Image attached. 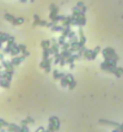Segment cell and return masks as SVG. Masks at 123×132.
<instances>
[{"label": "cell", "instance_id": "5b68a950", "mask_svg": "<svg viewBox=\"0 0 123 132\" xmlns=\"http://www.w3.org/2000/svg\"><path fill=\"white\" fill-rule=\"evenodd\" d=\"M116 52H115V49L114 48H111V47H108V48H104V49H102V54H103V58L105 59V58H108V56H111L112 54H115Z\"/></svg>", "mask_w": 123, "mask_h": 132}, {"label": "cell", "instance_id": "f546056e", "mask_svg": "<svg viewBox=\"0 0 123 132\" xmlns=\"http://www.w3.org/2000/svg\"><path fill=\"white\" fill-rule=\"evenodd\" d=\"M43 59H48L49 56H50V53H49V48H44L43 49Z\"/></svg>", "mask_w": 123, "mask_h": 132}, {"label": "cell", "instance_id": "83f0119b", "mask_svg": "<svg viewBox=\"0 0 123 132\" xmlns=\"http://www.w3.org/2000/svg\"><path fill=\"white\" fill-rule=\"evenodd\" d=\"M48 122H53V124H56V122H60V119L58 118V116L53 115V116H50V118H49Z\"/></svg>", "mask_w": 123, "mask_h": 132}, {"label": "cell", "instance_id": "4316f807", "mask_svg": "<svg viewBox=\"0 0 123 132\" xmlns=\"http://www.w3.org/2000/svg\"><path fill=\"white\" fill-rule=\"evenodd\" d=\"M66 39H67V37H66V36H64V35L61 34V36H60L59 40H58V43L60 44V47H61V46H62V44L66 42Z\"/></svg>", "mask_w": 123, "mask_h": 132}, {"label": "cell", "instance_id": "3957f363", "mask_svg": "<svg viewBox=\"0 0 123 132\" xmlns=\"http://www.w3.org/2000/svg\"><path fill=\"white\" fill-rule=\"evenodd\" d=\"M1 65H2V67H4L5 70H7V71L14 72V66L12 65L11 60H2L1 61Z\"/></svg>", "mask_w": 123, "mask_h": 132}, {"label": "cell", "instance_id": "836d02e7", "mask_svg": "<svg viewBox=\"0 0 123 132\" xmlns=\"http://www.w3.org/2000/svg\"><path fill=\"white\" fill-rule=\"evenodd\" d=\"M18 47H19V49H20V53L26 50V46H25V44H18Z\"/></svg>", "mask_w": 123, "mask_h": 132}, {"label": "cell", "instance_id": "4fadbf2b", "mask_svg": "<svg viewBox=\"0 0 123 132\" xmlns=\"http://www.w3.org/2000/svg\"><path fill=\"white\" fill-rule=\"evenodd\" d=\"M112 73H114V75H115V76H116L117 78H120V77H121V76L123 75V69H122V67H118V66H116Z\"/></svg>", "mask_w": 123, "mask_h": 132}, {"label": "cell", "instance_id": "681fc988", "mask_svg": "<svg viewBox=\"0 0 123 132\" xmlns=\"http://www.w3.org/2000/svg\"><path fill=\"white\" fill-rule=\"evenodd\" d=\"M0 78H1V71H0Z\"/></svg>", "mask_w": 123, "mask_h": 132}, {"label": "cell", "instance_id": "8992f818", "mask_svg": "<svg viewBox=\"0 0 123 132\" xmlns=\"http://www.w3.org/2000/svg\"><path fill=\"white\" fill-rule=\"evenodd\" d=\"M79 43H80V47H85V43H86V39H85V35H84V31L82 29H79Z\"/></svg>", "mask_w": 123, "mask_h": 132}, {"label": "cell", "instance_id": "7402d4cb", "mask_svg": "<svg viewBox=\"0 0 123 132\" xmlns=\"http://www.w3.org/2000/svg\"><path fill=\"white\" fill-rule=\"evenodd\" d=\"M100 50H102V49H100V47H99V46H97L96 48L92 50V55H91V56H92V60H93V59H96L97 55H98V53H99Z\"/></svg>", "mask_w": 123, "mask_h": 132}, {"label": "cell", "instance_id": "ffe728a7", "mask_svg": "<svg viewBox=\"0 0 123 132\" xmlns=\"http://www.w3.org/2000/svg\"><path fill=\"white\" fill-rule=\"evenodd\" d=\"M73 54V52H72V50L70 49H66V50H61V55H62V56H64V58H66V59H67V58H70V55Z\"/></svg>", "mask_w": 123, "mask_h": 132}, {"label": "cell", "instance_id": "9c48e42d", "mask_svg": "<svg viewBox=\"0 0 123 132\" xmlns=\"http://www.w3.org/2000/svg\"><path fill=\"white\" fill-rule=\"evenodd\" d=\"M60 84H61V87H62V88H67V87H68V84H70V79L67 78L66 75H64V77L60 79Z\"/></svg>", "mask_w": 123, "mask_h": 132}, {"label": "cell", "instance_id": "b9f144b4", "mask_svg": "<svg viewBox=\"0 0 123 132\" xmlns=\"http://www.w3.org/2000/svg\"><path fill=\"white\" fill-rule=\"evenodd\" d=\"M20 125H28L26 119H25V120H22V121H20Z\"/></svg>", "mask_w": 123, "mask_h": 132}, {"label": "cell", "instance_id": "f907efd6", "mask_svg": "<svg viewBox=\"0 0 123 132\" xmlns=\"http://www.w3.org/2000/svg\"><path fill=\"white\" fill-rule=\"evenodd\" d=\"M0 128H1V127H0Z\"/></svg>", "mask_w": 123, "mask_h": 132}, {"label": "cell", "instance_id": "f6af8a7d", "mask_svg": "<svg viewBox=\"0 0 123 132\" xmlns=\"http://www.w3.org/2000/svg\"><path fill=\"white\" fill-rule=\"evenodd\" d=\"M23 54L25 55V56H29V55H30V53H29L28 50H25V52H23Z\"/></svg>", "mask_w": 123, "mask_h": 132}, {"label": "cell", "instance_id": "74e56055", "mask_svg": "<svg viewBox=\"0 0 123 132\" xmlns=\"http://www.w3.org/2000/svg\"><path fill=\"white\" fill-rule=\"evenodd\" d=\"M82 6H84V3H82V1H79V3L76 4V7H78L79 10H81V7H82Z\"/></svg>", "mask_w": 123, "mask_h": 132}, {"label": "cell", "instance_id": "1f68e13d", "mask_svg": "<svg viewBox=\"0 0 123 132\" xmlns=\"http://www.w3.org/2000/svg\"><path fill=\"white\" fill-rule=\"evenodd\" d=\"M66 64H67V62H66V58H64V56L61 55V58H60V61H59V65H60V66H64Z\"/></svg>", "mask_w": 123, "mask_h": 132}, {"label": "cell", "instance_id": "484cf974", "mask_svg": "<svg viewBox=\"0 0 123 132\" xmlns=\"http://www.w3.org/2000/svg\"><path fill=\"white\" fill-rule=\"evenodd\" d=\"M75 87H76V82H75V79L73 78V79H70V84H68V89H70V90H73Z\"/></svg>", "mask_w": 123, "mask_h": 132}, {"label": "cell", "instance_id": "2e32d148", "mask_svg": "<svg viewBox=\"0 0 123 132\" xmlns=\"http://www.w3.org/2000/svg\"><path fill=\"white\" fill-rule=\"evenodd\" d=\"M92 50L91 49H87L86 48L85 50H84V54H82V56L85 58V59H87V60H92Z\"/></svg>", "mask_w": 123, "mask_h": 132}, {"label": "cell", "instance_id": "4dcf8cb0", "mask_svg": "<svg viewBox=\"0 0 123 132\" xmlns=\"http://www.w3.org/2000/svg\"><path fill=\"white\" fill-rule=\"evenodd\" d=\"M47 130H48V131H50V132L56 131V128H55V124H53V122H49L48 128H47Z\"/></svg>", "mask_w": 123, "mask_h": 132}, {"label": "cell", "instance_id": "d6986e66", "mask_svg": "<svg viewBox=\"0 0 123 132\" xmlns=\"http://www.w3.org/2000/svg\"><path fill=\"white\" fill-rule=\"evenodd\" d=\"M64 19H66V16H62V15H58V16L54 17V19H52V21H54L55 23H59V22H64Z\"/></svg>", "mask_w": 123, "mask_h": 132}, {"label": "cell", "instance_id": "8fae6325", "mask_svg": "<svg viewBox=\"0 0 123 132\" xmlns=\"http://www.w3.org/2000/svg\"><path fill=\"white\" fill-rule=\"evenodd\" d=\"M10 83L7 79H5V78H0V87L4 89H8L10 88Z\"/></svg>", "mask_w": 123, "mask_h": 132}, {"label": "cell", "instance_id": "7bdbcfd3", "mask_svg": "<svg viewBox=\"0 0 123 132\" xmlns=\"http://www.w3.org/2000/svg\"><path fill=\"white\" fill-rule=\"evenodd\" d=\"M47 128H44V127H38L37 128V132H40V131H46Z\"/></svg>", "mask_w": 123, "mask_h": 132}, {"label": "cell", "instance_id": "5bb4252c", "mask_svg": "<svg viewBox=\"0 0 123 132\" xmlns=\"http://www.w3.org/2000/svg\"><path fill=\"white\" fill-rule=\"evenodd\" d=\"M72 19H73V15H72V16H66V19L62 22V25H64V27L72 25Z\"/></svg>", "mask_w": 123, "mask_h": 132}, {"label": "cell", "instance_id": "603a6c76", "mask_svg": "<svg viewBox=\"0 0 123 132\" xmlns=\"http://www.w3.org/2000/svg\"><path fill=\"white\" fill-rule=\"evenodd\" d=\"M4 18H5L7 22H11V23H13V22H14V19H16V17L12 16V15H10V13H6L5 16H4Z\"/></svg>", "mask_w": 123, "mask_h": 132}, {"label": "cell", "instance_id": "f35d334b", "mask_svg": "<svg viewBox=\"0 0 123 132\" xmlns=\"http://www.w3.org/2000/svg\"><path fill=\"white\" fill-rule=\"evenodd\" d=\"M4 59H5V53L1 52V53H0V61H2Z\"/></svg>", "mask_w": 123, "mask_h": 132}, {"label": "cell", "instance_id": "d6a6232c", "mask_svg": "<svg viewBox=\"0 0 123 132\" xmlns=\"http://www.w3.org/2000/svg\"><path fill=\"white\" fill-rule=\"evenodd\" d=\"M8 125H10V124H8V122H6L4 119H0V127H7Z\"/></svg>", "mask_w": 123, "mask_h": 132}, {"label": "cell", "instance_id": "cb8c5ba5", "mask_svg": "<svg viewBox=\"0 0 123 132\" xmlns=\"http://www.w3.org/2000/svg\"><path fill=\"white\" fill-rule=\"evenodd\" d=\"M22 23H24V18H22V17H16V19H14V22L12 23L13 25H19Z\"/></svg>", "mask_w": 123, "mask_h": 132}, {"label": "cell", "instance_id": "9a60e30c", "mask_svg": "<svg viewBox=\"0 0 123 132\" xmlns=\"http://www.w3.org/2000/svg\"><path fill=\"white\" fill-rule=\"evenodd\" d=\"M59 15V7L56 6L55 9H53L52 11H50V13H49V19L52 21V19H54V17L55 16H58Z\"/></svg>", "mask_w": 123, "mask_h": 132}, {"label": "cell", "instance_id": "e575fe53", "mask_svg": "<svg viewBox=\"0 0 123 132\" xmlns=\"http://www.w3.org/2000/svg\"><path fill=\"white\" fill-rule=\"evenodd\" d=\"M26 121H28V124H35V120H34V118H31V116H28Z\"/></svg>", "mask_w": 123, "mask_h": 132}, {"label": "cell", "instance_id": "7c38bea8", "mask_svg": "<svg viewBox=\"0 0 123 132\" xmlns=\"http://www.w3.org/2000/svg\"><path fill=\"white\" fill-rule=\"evenodd\" d=\"M10 37H11V36L8 35V34H6V33H2V31H0V41H1L2 43H5V42H7Z\"/></svg>", "mask_w": 123, "mask_h": 132}, {"label": "cell", "instance_id": "d4e9b609", "mask_svg": "<svg viewBox=\"0 0 123 132\" xmlns=\"http://www.w3.org/2000/svg\"><path fill=\"white\" fill-rule=\"evenodd\" d=\"M60 48H61V50L70 49V41H66V42H64V43L62 44V46H61Z\"/></svg>", "mask_w": 123, "mask_h": 132}, {"label": "cell", "instance_id": "52a82bcc", "mask_svg": "<svg viewBox=\"0 0 123 132\" xmlns=\"http://www.w3.org/2000/svg\"><path fill=\"white\" fill-rule=\"evenodd\" d=\"M80 43H79V41H74V42H70V49L74 53V52H78V50L80 49Z\"/></svg>", "mask_w": 123, "mask_h": 132}, {"label": "cell", "instance_id": "60d3db41", "mask_svg": "<svg viewBox=\"0 0 123 132\" xmlns=\"http://www.w3.org/2000/svg\"><path fill=\"white\" fill-rule=\"evenodd\" d=\"M55 7H56V5H55V4H50V6H49V11H52V10H53V9H55Z\"/></svg>", "mask_w": 123, "mask_h": 132}, {"label": "cell", "instance_id": "277c9868", "mask_svg": "<svg viewBox=\"0 0 123 132\" xmlns=\"http://www.w3.org/2000/svg\"><path fill=\"white\" fill-rule=\"evenodd\" d=\"M25 58H26V56H25L24 54L20 55V56H17V55H16V56H12V59H11V62H12V65H13V66H17V65H19L22 61L25 59Z\"/></svg>", "mask_w": 123, "mask_h": 132}, {"label": "cell", "instance_id": "30bf717a", "mask_svg": "<svg viewBox=\"0 0 123 132\" xmlns=\"http://www.w3.org/2000/svg\"><path fill=\"white\" fill-rule=\"evenodd\" d=\"M52 29V31H54V33H62L64 30V25H59V24H55L54 27L50 28Z\"/></svg>", "mask_w": 123, "mask_h": 132}, {"label": "cell", "instance_id": "d590c367", "mask_svg": "<svg viewBox=\"0 0 123 132\" xmlns=\"http://www.w3.org/2000/svg\"><path fill=\"white\" fill-rule=\"evenodd\" d=\"M38 25H40V27H47V22L41 19V21H40V23H38Z\"/></svg>", "mask_w": 123, "mask_h": 132}, {"label": "cell", "instance_id": "ee69618b", "mask_svg": "<svg viewBox=\"0 0 123 132\" xmlns=\"http://www.w3.org/2000/svg\"><path fill=\"white\" fill-rule=\"evenodd\" d=\"M116 130H120V131H123V124H122V125H120V126H118L117 128H116Z\"/></svg>", "mask_w": 123, "mask_h": 132}, {"label": "cell", "instance_id": "ba28073f", "mask_svg": "<svg viewBox=\"0 0 123 132\" xmlns=\"http://www.w3.org/2000/svg\"><path fill=\"white\" fill-rule=\"evenodd\" d=\"M64 75H66V73H64V72H59L58 70H54V71H53V77H54L55 81H60V79L64 77Z\"/></svg>", "mask_w": 123, "mask_h": 132}, {"label": "cell", "instance_id": "bcb514c9", "mask_svg": "<svg viewBox=\"0 0 123 132\" xmlns=\"http://www.w3.org/2000/svg\"><path fill=\"white\" fill-rule=\"evenodd\" d=\"M2 48H4V46H2V42L0 41V49H2Z\"/></svg>", "mask_w": 123, "mask_h": 132}, {"label": "cell", "instance_id": "44dd1931", "mask_svg": "<svg viewBox=\"0 0 123 132\" xmlns=\"http://www.w3.org/2000/svg\"><path fill=\"white\" fill-rule=\"evenodd\" d=\"M19 53H20V49H19V47H18V44H17L13 49H11L10 55H12V56H16V55H18Z\"/></svg>", "mask_w": 123, "mask_h": 132}, {"label": "cell", "instance_id": "ab89813d", "mask_svg": "<svg viewBox=\"0 0 123 132\" xmlns=\"http://www.w3.org/2000/svg\"><path fill=\"white\" fill-rule=\"evenodd\" d=\"M81 12H82V13H86V11H87V6H82V7H81V10H80Z\"/></svg>", "mask_w": 123, "mask_h": 132}, {"label": "cell", "instance_id": "c3c4849f", "mask_svg": "<svg viewBox=\"0 0 123 132\" xmlns=\"http://www.w3.org/2000/svg\"><path fill=\"white\" fill-rule=\"evenodd\" d=\"M30 1H31V3H34V1H35V0H30Z\"/></svg>", "mask_w": 123, "mask_h": 132}, {"label": "cell", "instance_id": "6da1fadb", "mask_svg": "<svg viewBox=\"0 0 123 132\" xmlns=\"http://www.w3.org/2000/svg\"><path fill=\"white\" fill-rule=\"evenodd\" d=\"M115 66H117V61H115V60H104L102 64H100V70L106 71L109 67H115Z\"/></svg>", "mask_w": 123, "mask_h": 132}, {"label": "cell", "instance_id": "e0dca14e", "mask_svg": "<svg viewBox=\"0 0 123 132\" xmlns=\"http://www.w3.org/2000/svg\"><path fill=\"white\" fill-rule=\"evenodd\" d=\"M50 46H52V41H50V40H43L42 42H41L42 49H44V48H49Z\"/></svg>", "mask_w": 123, "mask_h": 132}, {"label": "cell", "instance_id": "8d00e7d4", "mask_svg": "<svg viewBox=\"0 0 123 132\" xmlns=\"http://www.w3.org/2000/svg\"><path fill=\"white\" fill-rule=\"evenodd\" d=\"M20 131H29V127L26 125H20Z\"/></svg>", "mask_w": 123, "mask_h": 132}, {"label": "cell", "instance_id": "ac0fdd59", "mask_svg": "<svg viewBox=\"0 0 123 132\" xmlns=\"http://www.w3.org/2000/svg\"><path fill=\"white\" fill-rule=\"evenodd\" d=\"M7 128H8L10 131H14V132L20 131V126H17V125H14V124H10V125L7 126Z\"/></svg>", "mask_w": 123, "mask_h": 132}, {"label": "cell", "instance_id": "f1b7e54d", "mask_svg": "<svg viewBox=\"0 0 123 132\" xmlns=\"http://www.w3.org/2000/svg\"><path fill=\"white\" fill-rule=\"evenodd\" d=\"M34 19H35V22L32 23V27H37L38 25V23H40V16L38 15H34Z\"/></svg>", "mask_w": 123, "mask_h": 132}, {"label": "cell", "instance_id": "7dc6e473", "mask_svg": "<svg viewBox=\"0 0 123 132\" xmlns=\"http://www.w3.org/2000/svg\"><path fill=\"white\" fill-rule=\"evenodd\" d=\"M19 1H20V3H26L28 0H19Z\"/></svg>", "mask_w": 123, "mask_h": 132}, {"label": "cell", "instance_id": "7a4b0ae2", "mask_svg": "<svg viewBox=\"0 0 123 132\" xmlns=\"http://www.w3.org/2000/svg\"><path fill=\"white\" fill-rule=\"evenodd\" d=\"M98 124H100V125H105V126H111V127H115V128H117V127L120 126L118 122L106 120V119H99V120H98Z\"/></svg>", "mask_w": 123, "mask_h": 132}]
</instances>
